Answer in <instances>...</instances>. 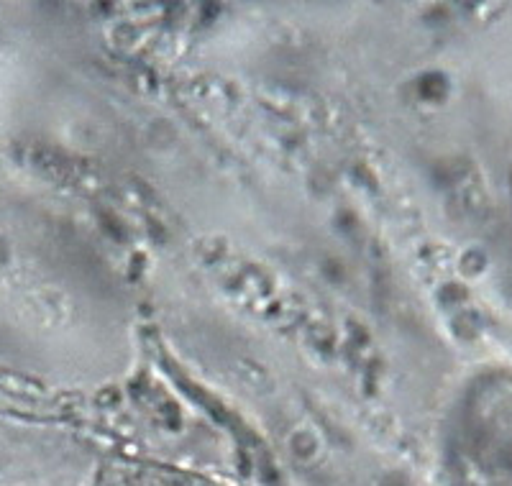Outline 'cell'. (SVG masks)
<instances>
[{"label": "cell", "instance_id": "cell-1", "mask_svg": "<svg viewBox=\"0 0 512 486\" xmlns=\"http://www.w3.org/2000/svg\"><path fill=\"white\" fill-rule=\"evenodd\" d=\"M98 486H226L210 476L177 469L167 463L131 461L118 458L108 463L98 476Z\"/></svg>", "mask_w": 512, "mask_h": 486}]
</instances>
